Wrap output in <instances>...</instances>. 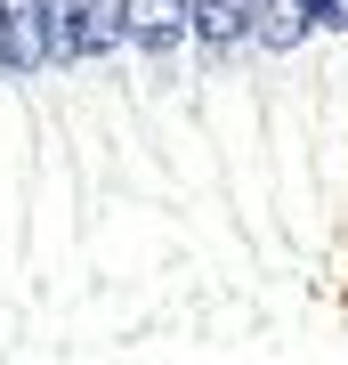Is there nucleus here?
<instances>
[{
    "instance_id": "f257e3e1",
    "label": "nucleus",
    "mask_w": 348,
    "mask_h": 365,
    "mask_svg": "<svg viewBox=\"0 0 348 365\" xmlns=\"http://www.w3.org/2000/svg\"><path fill=\"white\" fill-rule=\"evenodd\" d=\"M57 66V0H0V73Z\"/></svg>"
},
{
    "instance_id": "f03ea898",
    "label": "nucleus",
    "mask_w": 348,
    "mask_h": 365,
    "mask_svg": "<svg viewBox=\"0 0 348 365\" xmlns=\"http://www.w3.org/2000/svg\"><path fill=\"white\" fill-rule=\"evenodd\" d=\"M194 33V0H130V41L146 57H170Z\"/></svg>"
},
{
    "instance_id": "7ed1b4c3",
    "label": "nucleus",
    "mask_w": 348,
    "mask_h": 365,
    "mask_svg": "<svg viewBox=\"0 0 348 365\" xmlns=\"http://www.w3.org/2000/svg\"><path fill=\"white\" fill-rule=\"evenodd\" d=\"M251 33H259V0H194V41H203L211 57L243 49Z\"/></svg>"
},
{
    "instance_id": "20e7f679",
    "label": "nucleus",
    "mask_w": 348,
    "mask_h": 365,
    "mask_svg": "<svg viewBox=\"0 0 348 365\" xmlns=\"http://www.w3.org/2000/svg\"><path fill=\"white\" fill-rule=\"evenodd\" d=\"M130 41V0H73V57H114Z\"/></svg>"
},
{
    "instance_id": "39448f33",
    "label": "nucleus",
    "mask_w": 348,
    "mask_h": 365,
    "mask_svg": "<svg viewBox=\"0 0 348 365\" xmlns=\"http://www.w3.org/2000/svg\"><path fill=\"white\" fill-rule=\"evenodd\" d=\"M316 33V16H308V0H259V49H275V57H284V49H300V41H308Z\"/></svg>"
},
{
    "instance_id": "423d86ee",
    "label": "nucleus",
    "mask_w": 348,
    "mask_h": 365,
    "mask_svg": "<svg viewBox=\"0 0 348 365\" xmlns=\"http://www.w3.org/2000/svg\"><path fill=\"white\" fill-rule=\"evenodd\" d=\"M308 16H316L324 33H348V0H308Z\"/></svg>"
}]
</instances>
